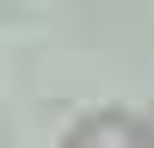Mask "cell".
Returning a JSON list of instances; mask_svg holds the SVG:
<instances>
[{"label":"cell","instance_id":"cell-1","mask_svg":"<svg viewBox=\"0 0 154 148\" xmlns=\"http://www.w3.org/2000/svg\"><path fill=\"white\" fill-rule=\"evenodd\" d=\"M62 148H154V123L136 111H93L62 136Z\"/></svg>","mask_w":154,"mask_h":148}]
</instances>
